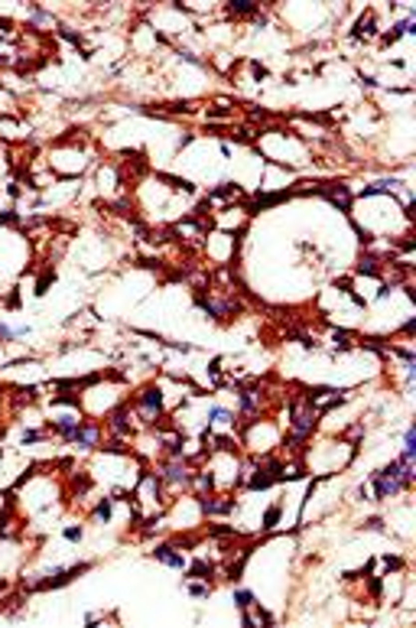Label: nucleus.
Masks as SVG:
<instances>
[{"instance_id":"nucleus-16","label":"nucleus","mask_w":416,"mask_h":628,"mask_svg":"<svg viewBox=\"0 0 416 628\" xmlns=\"http://www.w3.org/2000/svg\"><path fill=\"white\" fill-rule=\"evenodd\" d=\"M39 440V433H33V430H29V433H23V443H36Z\"/></svg>"},{"instance_id":"nucleus-12","label":"nucleus","mask_w":416,"mask_h":628,"mask_svg":"<svg viewBox=\"0 0 416 628\" xmlns=\"http://www.w3.org/2000/svg\"><path fill=\"white\" fill-rule=\"evenodd\" d=\"M13 338H16V332H13V329H7V325L0 322V342H13Z\"/></svg>"},{"instance_id":"nucleus-11","label":"nucleus","mask_w":416,"mask_h":628,"mask_svg":"<svg viewBox=\"0 0 416 628\" xmlns=\"http://www.w3.org/2000/svg\"><path fill=\"white\" fill-rule=\"evenodd\" d=\"M95 518H98V521H108V518H111V501H108V498H104V501H101V504H98V511H95Z\"/></svg>"},{"instance_id":"nucleus-13","label":"nucleus","mask_w":416,"mask_h":628,"mask_svg":"<svg viewBox=\"0 0 416 628\" xmlns=\"http://www.w3.org/2000/svg\"><path fill=\"white\" fill-rule=\"evenodd\" d=\"M189 593H192V596H208L212 589H208V586H202V583H192V586H189Z\"/></svg>"},{"instance_id":"nucleus-6","label":"nucleus","mask_w":416,"mask_h":628,"mask_svg":"<svg viewBox=\"0 0 416 628\" xmlns=\"http://www.w3.org/2000/svg\"><path fill=\"white\" fill-rule=\"evenodd\" d=\"M111 427L117 430V433H124L127 436L130 433V423H127V414H124V410H114V414H111Z\"/></svg>"},{"instance_id":"nucleus-5","label":"nucleus","mask_w":416,"mask_h":628,"mask_svg":"<svg viewBox=\"0 0 416 628\" xmlns=\"http://www.w3.org/2000/svg\"><path fill=\"white\" fill-rule=\"evenodd\" d=\"M231 508H234V501H208V498H202L205 514H225V511H231Z\"/></svg>"},{"instance_id":"nucleus-3","label":"nucleus","mask_w":416,"mask_h":628,"mask_svg":"<svg viewBox=\"0 0 416 628\" xmlns=\"http://www.w3.org/2000/svg\"><path fill=\"white\" fill-rule=\"evenodd\" d=\"M153 557H156V560H163V563H169V566H176V570H182V566H185L182 553H172V547H169V544L156 547V550H153Z\"/></svg>"},{"instance_id":"nucleus-7","label":"nucleus","mask_w":416,"mask_h":628,"mask_svg":"<svg viewBox=\"0 0 416 628\" xmlns=\"http://www.w3.org/2000/svg\"><path fill=\"white\" fill-rule=\"evenodd\" d=\"M189 576H198V580H208L212 576V563H205V560H195L189 570Z\"/></svg>"},{"instance_id":"nucleus-14","label":"nucleus","mask_w":416,"mask_h":628,"mask_svg":"<svg viewBox=\"0 0 416 628\" xmlns=\"http://www.w3.org/2000/svg\"><path fill=\"white\" fill-rule=\"evenodd\" d=\"M277 514H280V508H270V511H267V521H264V527H273V521H277Z\"/></svg>"},{"instance_id":"nucleus-9","label":"nucleus","mask_w":416,"mask_h":628,"mask_svg":"<svg viewBox=\"0 0 416 628\" xmlns=\"http://www.w3.org/2000/svg\"><path fill=\"white\" fill-rule=\"evenodd\" d=\"M234 606H238V609H251L254 606V596L247 593V589H238V593H234Z\"/></svg>"},{"instance_id":"nucleus-1","label":"nucleus","mask_w":416,"mask_h":628,"mask_svg":"<svg viewBox=\"0 0 416 628\" xmlns=\"http://www.w3.org/2000/svg\"><path fill=\"white\" fill-rule=\"evenodd\" d=\"M140 407H143V417L159 414V407H163V391H159V387H143V391H140Z\"/></svg>"},{"instance_id":"nucleus-10","label":"nucleus","mask_w":416,"mask_h":628,"mask_svg":"<svg viewBox=\"0 0 416 628\" xmlns=\"http://www.w3.org/2000/svg\"><path fill=\"white\" fill-rule=\"evenodd\" d=\"M208 420H218V423H228V420H231V414H228V410H221V407H212V410H208Z\"/></svg>"},{"instance_id":"nucleus-4","label":"nucleus","mask_w":416,"mask_h":628,"mask_svg":"<svg viewBox=\"0 0 416 628\" xmlns=\"http://www.w3.org/2000/svg\"><path fill=\"white\" fill-rule=\"evenodd\" d=\"M185 478H189V472H185L182 463H169V466H166V482L179 485V482H185Z\"/></svg>"},{"instance_id":"nucleus-15","label":"nucleus","mask_w":416,"mask_h":628,"mask_svg":"<svg viewBox=\"0 0 416 628\" xmlns=\"http://www.w3.org/2000/svg\"><path fill=\"white\" fill-rule=\"evenodd\" d=\"M65 537H68V540H82V527H68Z\"/></svg>"},{"instance_id":"nucleus-8","label":"nucleus","mask_w":416,"mask_h":628,"mask_svg":"<svg viewBox=\"0 0 416 628\" xmlns=\"http://www.w3.org/2000/svg\"><path fill=\"white\" fill-rule=\"evenodd\" d=\"M231 13H257V3H251V0H231Z\"/></svg>"},{"instance_id":"nucleus-2","label":"nucleus","mask_w":416,"mask_h":628,"mask_svg":"<svg viewBox=\"0 0 416 628\" xmlns=\"http://www.w3.org/2000/svg\"><path fill=\"white\" fill-rule=\"evenodd\" d=\"M68 440L75 443V446H82V449H88V446H95L98 443V427H91V423H78V430Z\"/></svg>"}]
</instances>
